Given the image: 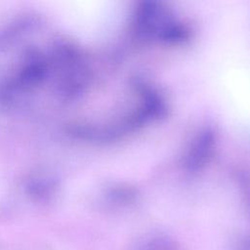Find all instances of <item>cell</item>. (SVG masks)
Here are the masks:
<instances>
[{"instance_id":"6da1fadb","label":"cell","mask_w":250,"mask_h":250,"mask_svg":"<svg viewBox=\"0 0 250 250\" xmlns=\"http://www.w3.org/2000/svg\"><path fill=\"white\" fill-rule=\"evenodd\" d=\"M143 250H179L175 242L167 239H156L149 242Z\"/></svg>"}]
</instances>
